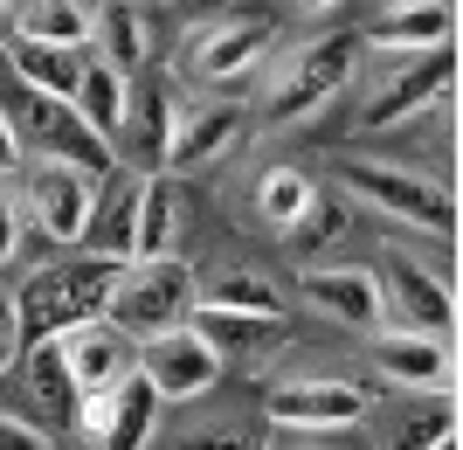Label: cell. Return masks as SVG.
<instances>
[{"mask_svg": "<svg viewBox=\"0 0 463 450\" xmlns=\"http://www.w3.org/2000/svg\"><path fill=\"white\" fill-rule=\"evenodd\" d=\"M277 35H284V21L263 14V7H250V14H214V21H194V35L180 42V70H187L194 83H242L256 77L263 62H270Z\"/></svg>", "mask_w": 463, "mask_h": 450, "instance_id": "obj_7", "label": "cell"}, {"mask_svg": "<svg viewBox=\"0 0 463 450\" xmlns=\"http://www.w3.org/2000/svg\"><path fill=\"white\" fill-rule=\"evenodd\" d=\"M339 243H346V201H339V195H318L305 215L284 229V250L298 256V263H332Z\"/></svg>", "mask_w": 463, "mask_h": 450, "instance_id": "obj_31", "label": "cell"}, {"mask_svg": "<svg viewBox=\"0 0 463 450\" xmlns=\"http://www.w3.org/2000/svg\"><path fill=\"white\" fill-rule=\"evenodd\" d=\"M111 277H118V263H104V256H90V250H62V256H49V263H28L21 284H7L21 340H56L62 326L97 319Z\"/></svg>", "mask_w": 463, "mask_h": 450, "instance_id": "obj_1", "label": "cell"}, {"mask_svg": "<svg viewBox=\"0 0 463 450\" xmlns=\"http://www.w3.org/2000/svg\"><path fill=\"white\" fill-rule=\"evenodd\" d=\"M339 187H346V201H360V208H373V215H387V222H402V229H422V235L457 229L449 180H436L429 167H415V159L353 153L346 167H339Z\"/></svg>", "mask_w": 463, "mask_h": 450, "instance_id": "obj_3", "label": "cell"}, {"mask_svg": "<svg viewBox=\"0 0 463 450\" xmlns=\"http://www.w3.org/2000/svg\"><path fill=\"white\" fill-rule=\"evenodd\" d=\"M159 416H166V402L138 374H118L104 388L77 395V423L70 430L83 436V450H153Z\"/></svg>", "mask_w": 463, "mask_h": 450, "instance_id": "obj_9", "label": "cell"}, {"mask_svg": "<svg viewBox=\"0 0 463 450\" xmlns=\"http://www.w3.org/2000/svg\"><path fill=\"white\" fill-rule=\"evenodd\" d=\"M360 132L415 125L436 98H449V49H415V56H360Z\"/></svg>", "mask_w": 463, "mask_h": 450, "instance_id": "obj_5", "label": "cell"}, {"mask_svg": "<svg viewBox=\"0 0 463 450\" xmlns=\"http://www.w3.org/2000/svg\"><path fill=\"white\" fill-rule=\"evenodd\" d=\"M21 235H28V222H21V195L0 180V271L21 256Z\"/></svg>", "mask_w": 463, "mask_h": 450, "instance_id": "obj_33", "label": "cell"}, {"mask_svg": "<svg viewBox=\"0 0 463 450\" xmlns=\"http://www.w3.org/2000/svg\"><path fill=\"white\" fill-rule=\"evenodd\" d=\"M7 374H14V388H21V409H14V416L42 423L49 436L77 423V381H70V368H62L56 340H28V347H21V360H14Z\"/></svg>", "mask_w": 463, "mask_h": 450, "instance_id": "obj_18", "label": "cell"}, {"mask_svg": "<svg viewBox=\"0 0 463 450\" xmlns=\"http://www.w3.org/2000/svg\"><path fill=\"white\" fill-rule=\"evenodd\" d=\"M83 62H90V49H56V42H14L7 35V77L28 83V91H49V98H70L83 77Z\"/></svg>", "mask_w": 463, "mask_h": 450, "instance_id": "obj_27", "label": "cell"}, {"mask_svg": "<svg viewBox=\"0 0 463 450\" xmlns=\"http://www.w3.org/2000/svg\"><path fill=\"white\" fill-rule=\"evenodd\" d=\"M90 201H97V174H83V167L35 159L28 180H21V222H28L42 243H56V250H77V243H83Z\"/></svg>", "mask_w": 463, "mask_h": 450, "instance_id": "obj_12", "label": "cell"}, {"mask_svg": "<svg viewBox=\"0 0 463 450\" xmlns=\"http://www.w3.org/2000/svg\"><path fill=\"white\" fill-rule=\"evenodd\" d=\"M21 319H14V298H7V284H0V381H7V368L21 360Z\"/></svg>", "mask_w": 463, "mask_h": 450, "instance_id": "obj_35", "label": "cell"}, {"mask_svg": "<svg viewBox=\"0 0 463 450\" xmlns=\"http://www.w3.org/2000/svg\"><path fill=\"white\" fill-rule=\"evenodd\" d=\"M138 195H146V174H138V167H111V174H97V201H90V222H83L77 250L104 256V263H132Z\"/></svg>", "mask_w": 463, "mask_h": 450, "instance_id": "obj_19", "label": "cell"}, {"mask_svg": "<svg viewBox=\"0 0 463 450\" xmlns=\"http://www.w3.org/2000/svg\"><path fill=\"white\" fill-rule=\"evenodd\" d=\"M7 167H21V153H14V139H7V118H0V174Z\"/></svg>", "mask_w": 463, "mask_h": 450, "instance_id": "obj_37", "label": "cell"}, {"mask_svg": "<svg viewBox=\"0 0 463 450\" xmlns=\"http://www.w3.org/2000/svg\"><path fill=\"white\" fill-rule=\"evenodd\" d=\"M242 104L208 98V104H174V125H166V153H159V174H201L242 139Z\"/></svg>", "mask_w": 463, "mask_h": 450, "instance_id": "obj_16", "label": "cell"}, {"mask_svg": "<svg viewBox=\"0 0 463 450\" xmlns=\"http://www.w3.org/2000/svg\"><path fill=\"white\" fill-rule=\"evenodd\" d=\"M263 450H360V444H346V430H270L263 423Z\"/></svg>", "mask_w": 463, "mask_h": 450, "instance_id": "obj_32", "label": "cell"}, {"mask_svg": "<svg viewBox=\"0 0 463 450\" xmlns=\"http://www.w3.org/2000/svg\"><path fill=\"white\" fill-rule=\"evenodd\" d=\"M0 118H7V139H14L21 159H56V167H83V174H111L118 153L77 118L70 98H49V91H28V83H0Z\"/></svg>", "mask_w": 463, "mask_h": 450, "instance_id": "obj_4", "label": "cell"}, {"mask_svg": "<svg viewBox=\"0 0 463 450\" xmlns=\"http://www.w3.org/2000/svg\"><path fill=\"white\" fill-rule=\"evenodd\" d=\"M125 83L132 77H118L111 62H83V77H77V91H70V104H77V118L83 125H90L97 139H104V146H111L118 139V118H125Z\"/></svg>", "mask_w": 463, "mask_h": 450, "instance_id": "obj_30", "label": "cell"}, {"mask_svg": "<svg viewBox=\"0 0 463 450\" xmlns=\"http://www.w3.org/2000/svg\"><path fill=\"white\" fill-rule=\"evenodd\" d=\"M0 450H56V444H49V430H42V423H28V416H14V409H0Z\"/></svg>", "mask_w": 463, "mask_h": 450, "instance_id": "obj_34", "label": "cell"}, {"mask_svg": "<svg viewBox=\"0 0 463 450\" xmlns=\"http://www.w3.org/2000/svg\"><path fill=\"white\" fill-rule=\"evenodd\" d=\"M457 35V14H449V0H381L353 42H360V56H415V49H449Z\"/></svg>", "mask_w": 463, "mask_h": 450, "instance_id": "obj_15", "label": "cell"}, {"mask_svg": "<svg viewBox=\"0 0 463 450\" xmlns=\"http://www.w3.org/2000/svg\"><path fill=\"white\" fill-rule=\"evenodd\" d=\"M14 42H56V49H90V0H14L7 7Z\"/></svg>", "mask_w": 463, "mask_h": 450, "instance_id": "obj_25", "label": "cell"}, {"mask_svg": "<svg viewBox=\"0 0 463 450\" xmlns=\"http://www.w3.org/2000/svg\"><path fill=\"white\" fill-rule=\"evenodd\" d=\"M180 235H187V201H180L174 174H146V195H138V229H132V256H180Z\"/></svg>", "mask_w": 463, "mask_h": 450, "instance_id": "obj_26", "label": "cell"}, {"mask_svg": "<svg viewBox=\"0 0 463 450\" xmlns=\"http://www.w3.org/2000/svg\"><path fill=\"white\" fill-rule=\"evenodd\" d=\"M429 450H457V436H443V444H429Z\"/></svg>", "mask_w": 463, "mask_h": 450, "instance_id": "obj_40", "label": "cell"}, {"mask_svg": "<svg viewBox=\"0 0 463 450\" xmlns=\"http://www.w3.org/2000/svg\"><path fill=\"white\" fill-rule=\"evenodd\" d=\"M90 56L111 62L118 77H138L153 62V28L138 0H90Z\"/></svg>", "mask_w": 463, "mask_h": 450, "instance_id": "obj_22", "label": "cell"}, {"mask_svg": "<svg viewBox=\"0 0 463 450\" xmlns=\"http://www.w3.org/2000/svg\"><path fill=\"white\" fill-rule=\"evenodd\" d=\"M298 292L318 319L346 326V333H373L381 326V284H373V263H305Z\"/></svg>", "mask_w": 463, "mask_h": 450, "instance_id": "obj_17", "label": "cell"}, {"mask_svg": "<svg viewBox=\"0 0 463 450\" xmlns=\"http://www.w3.org/2000/svg\"><path fill=\"white\" fill-rule=\"evenodd\" d=\"M138 7H180V0H138Z\"/></svg>", "mask_w": 463, "mask_h": 450, "instance_id": "obj_39", "label": "cell"}, {"mask_svg": "<svg viewBox=\"0 0 463 450\" xmlns=\"http://www.w3.org/2000/svg\"><path fill=\"white\" fill-rule=\"evenodd\" d=\"M373 284H381V326H408V333H443L457 326V298L436 271H422L408 250H387L373 263Z\"/></svg>", "mask_w": 463, "mask_h": 450, "instance_id": "obj_14", "label": "cell"}, {"mask_svg": "<svg viewBox=\"0 0 463 450\" xmlns=\"http://www.w3.org/2000/svg\"><path fill=\"white\" fill-rule=\"evenodd\" d=\"M353 70H360V42L353 35H318L290 56L263 62V91H256V118L263 125H305L326 104H339L353 91Z\"/></svg>", "mask_w": 463, "mask_h": 450, "instance_id": "obj_2", "label": "cell"}, {"mask_svg": "<svg viewBox=\"0 0 463 450\" xmlns=\"http://www.w3.org/2000/svg\"><path fill=\"white\" fill-rule=\"evenodd\" d=\"M367 450H429L457 436V388H381L367 395Z\"/></svg>", "mask_w": 463, "mask_h": 450, "instance_id": "obj_11", "label": "cell"}, {"mask_svg": "<svg viewBox=\"0 0 463 450\" xmlns=\"http://www.w3.org/2000/svg\"><path fill=\"white\" fill-rule=\"evenodd\" d=\"M187 312H194V263L187 256H132V263H118L111 292H104V319L132 340L166 333Z\"/></svg>", "mask_w": 463, "mask_h": 450, "instance_id": "obj_6", "label": "cell"}, {"mask_svg": "<svg viewBox=\"0 0 463 450\" xmlns=\"http://www.w3.org/2000/svg\"><path fill=\"white\" fill-rule=\"evenodd\" d=\"M56 353H62V368H70V381H77V395L104 388V381H118V374H132V333H118L104 312L62 326Z\"/></svg>", "mask_w": 463, "mask_h": 450, "instance_id": "obj_20", "label": "cell"}, {"mask_svg": "<svg viewBox=\"0 0 463 450\" xmlns=\"http://www.w3.org/2000/svg\"><path fill=\"white\" fill-rule=\"evenodd\" d=\"M311 201H318V180H311L305 167L277 159V167H263V174H256L250 208H256V222H263V229H277V235H284L290 222H298V215L311 208Z\"/></svg>", "mask_w": 463, "mask_h": 450, "instance_id": "obj_28", "label": "cell"}, {"mask_svg": "<svg viewBox=\"0 0 463 450\" xmlns=\"http://www.w3.org/2000/svg\"><path fill=\"white\" fill-rule=\"evenodd\" d=\"M187 326L222 353V368H242L250 353H277V347H284V319H256V312H214V305H194Z\"/></svg>", "mask_w": 463, "mask_h": 450, "instance_id": "obj_23", "label": "cell"}, {"mask_svg": "<svg viewBox=\"0 0 463 450\" xmlns=\"http://www.w3.org/2000/svg\"><path fill=\"white\" fill-rule=\"evenodd\" d=\"M166 125H174V98L159 83H125V118H118L111 153L118 167H138V174H159V153H166Z\"/></svg>", "mask_w": 463, "mask_h": 450, "instance_id": "obj_21", "label": "cell"}, {"mask_svg": "<svg viewBox=\"0 0 463 450\" xmlns=\"http://www.w3.org/2000/svg\"><path fill=\"white\" fill-rule=\"evenodd\" d=\"M360 360L381 388H457V347L443 333H408V326H373L360 333Z\"/></svg>", "mask_w": 463, "mask_h": 450, "instance_id": "obj_13", "label": "cell"}, {"mask_svg": "<svg viewBox=\"0 0 463 450\" xmlns=\"http://www.w3.org/2000/svg\"><path fill=\"white\" fill-rule=\"evenodd\" d=\"M7 7H14V0H0V28H7Z\"/></svg>", "mask_w": 463, "mask_h": 450, "instance_id": "obj_41", "label": "cell"}, {"mask_svg": "<svg viewBox=\"0 0 463 450\" xmlns=\"http://www.w3.org/2000/svg\"><path fill=\"white\" fill-rule=\"evenodd\" d=\"M298 14H332V7H346V0H290Z\"/></svg>", "mask_w": 463, "mask_h": 450, "instance_id": "obj_38", "label": "cell"}, {"mask_svg": "<svg viewBox=\"0 0 463 450\" xmlns=\"http://www.w3.org/2000/svg\"><path fill=\"white\" fill-rule=\"evenodd\" d=\"M180 7H187L194 21H214V14H235V7H242V0H180Z\"/></svg>", "mask_w": 463, "mask_h": 450, "instance_id": "obj_36", "label": "cell"}, {"mask_svg": "<svg viewBox=\"0 0 463 450\" xmlns=\"http://www.w3.org/2000/svg\"><path fill=\"white\" fill-rule=\"evenodd\" d=\"M194 305H214V312H256V319H284V292H277L263 271L250 263H222V271H194Z\"/></svg>", "mask_w": 463, "mask_h": 450, "instance_id": "obj_24", "label": "cell"}, {"mask_svg": "<svg viewBox=\"0 0 463 450\" xmlns=\"http://www.w3.org/2000/svg\"><path fill=\"white\" fill-rule=\"evenodd\" d=\"M159 450H263V430H256L250 416H235V409H222V416H201L187 402V416H180L166 436H153Z\"/></svg>", "mask_w": 463, "mask_h": 450, "instance_id": "obj_29", "label": "cell"}, {"mask_svg": "<svg viewBox=\"0 0 463 450\" xmlns=\"http://www.w3.org/2000/svg\"><path fill=\"white\" fill-rule=\"evenodd\" d=\"M360 409H367V381L318 374V368L284 374V381H270V395H263V423H270V430H353Z\"/></svg>", "mask_w": 463, "mask_h": 450, "instance_id": "obj_10", "label": "cell"}, {"mask_svg": "<svg viewBox=\"0 0 463 450\" xmlns=\"http://www.w3.org/2000/svg\"><path fill=\"white\" fill-rule=\"evenodd\" d=\"M132 374L166 402V409H187V402H201V395L222 388V374H229V368H222V353L180 319V326H166V333L132 340Z\"/></svg>", "mask_w": 463, "mask_h": 450, "instance_id": "obj_8", "label": "cell"}]
</instances>
